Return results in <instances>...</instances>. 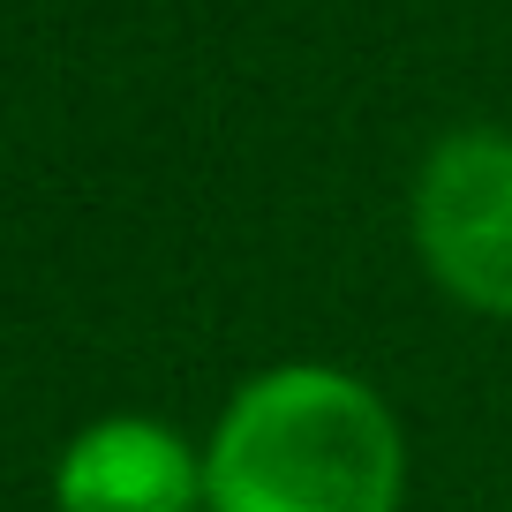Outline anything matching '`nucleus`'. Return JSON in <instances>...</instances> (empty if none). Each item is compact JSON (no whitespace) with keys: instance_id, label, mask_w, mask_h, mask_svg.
I'll return each mask as SVG.
<instances>
[{"instance_id":"obj_2","label":"nucleus","mask_w":512,"mask_h":512,"mask_svg":"<svg viewBox=\"0 0 512 512\" xmlns=\"http://www.w3.org/2000/svg\"><path fill=\"white\" fill-rule=\"evenodd\" d=\"M415 241L467 309L512 317V136L460 128L415 174Z\"/></svg>"},{"instance_id":"obj_1","label":"nucleus","mask_w":512,"mask_h":512,"mask_svg":"<svg viewBox=\"0 0 512 512\" xmlns=\"http://www.w3.org/2000/svg\"><path fill=\"white\" fill-rule=\"evenodd\" d=\"M407 445L347 369L287 362L241 384L204 445V512H400Z\"/></svg>"},{"instance_id":"obj_3","label":"nucleus","mask_w":512,"mask_h":512,"mask_svg":"<svg viewBox=\"0 0 512 512\" xmlns=\"http://www.w3.org/2000/svg\"><path fill=\"white\" fill-rule=\"evenodd\" d=\"M61 512H196L204 460L151 415H106L61 452L53 467Z\"/></svg>"}]
</instances>
